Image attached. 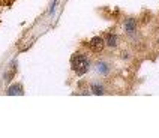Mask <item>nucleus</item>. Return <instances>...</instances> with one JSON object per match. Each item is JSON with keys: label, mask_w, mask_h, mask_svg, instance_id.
Returning <instances> with one entry per match:
<instances>
[{"label": "nucleus", "mask_w": 159, "mask_h": 138, "mask_svg": "<svg viewBox=\"0 0 159 138\" xmlns=\"http://www.w3.org/2000/svg\"><path fill=\"white\" fill-rule=\"evenodd\" d=\"M57 2H59V0H54V2H53V5H51V8H50V14H53V12H54V9H56V5H57Z\"/></svg>", "instance_id": "8"}, {"label": "nucleus", "mask_w": 159, "mask_h": 138, "mask_svg": "<svg viewBox=\"0 0 159 138\" xmlns=\"http://www.w3.org/2000/svg\"><path fill=\"white\" fill-rule=\"evenodd\" d=\"M8 95L11 96H17V95H23V86L18 83V84H14L8 89Z\"/></svg>", "instance_id": "5"}, {"label": "nucleus", "mask_w": 159, "mask_h": 138, "mask_svg": "<svg viewBox=\"0 0 159 138\" xmlns=\"http://www.w3.org/2000/svg\"><path fill=\"white\" fill-rule=\"evenodd\" d=\"M104 41H105V45L111 47V48H114V47L119 45V36L114 34V33H108V34H105Z\"/></svg>", "instance_id": "4"}, {"label": "nucleus", "mask_w": 159, "mask_h": 138, "mask_svg": "<svg viewBox=\"0 0 159 138\" xmlns=\"http://www.w3.org/2000/svg\"><path fill=\"white\" fill-rule=\"evenodd\" d=\"M71 68L78 77H83L89 69H90V60H89V57L86 54H83V53L78 51V53H75V54H72Z\"/></svg>", "instance_id": "1"}, {"label": "nucleus", "mask_w": 159, "mask_h": 138, "mask_svg": "<svg viewBox=\"0 0 159 138\" xmlns=\"http://www.w3.org/2000/svg\"><path fill=\"white\" fill-rule=\"evenodd\" d=\"M96 71L101 74V75H107L108 71H110V66H108V63H105V62H98L96 63Z\"/></svg>", "instance_id": "6"}, {"label": "nucleus", "mask_w": 159, "mask_h": 138, "mask_svg": "<svg viewBox=\"0 0 159 138\" xmlns=\"http://www.w3.org/2000/svg\"><path fill=\"white\" fill-rule=\"evenodd\" d=\"M104 45H105V41H104V38H99V36H95V38H92L90 41L87 42V47L92 50V51H102L104 50Z\"/></svg>", "instance_id": "2"}, {"label": "nucleus", "mask_w": 159, "mask_h": 138, "mask_svg": "<svg viewBox=\"0 0 159 138\" xmlns=\"http://www.w3.org/2000/svg\"><path fill=\"white\" fill-rule=\"evenodd\" d=\"M125 32L129 34H132L137 32V20L135 18H128L125 21Z\"/></svg>", "instance_id": "3"}, {"label": "nucleus", "mask_w": 159, "mask_h": 138, "mask_svg": "<svg viewBox=\"0 0 159 138\" xmlns=\"http://www.w3.org/2000/svg\"><path fill=\"white\" fill-rule=\"evenodd\" d=\"M90 92L92 93H95V95H104L105 93V89L102 84H96V83H93L92 86H90Z\"/></svg>", "instance_id": "7"}, {"label": "nucleus", "mask_w": 159, "mask_h": 138, "mask_svg": "<svg viewBox=\"0 0 159 138\" xmlns=\"http://www.w3.org/2000/svg\"><path fill=\"white\" fill-rule=\"evenodd\" d=\"M158 42H159V41H158Z\"/></svg>", "instance_id": "9"}]
</instances>
